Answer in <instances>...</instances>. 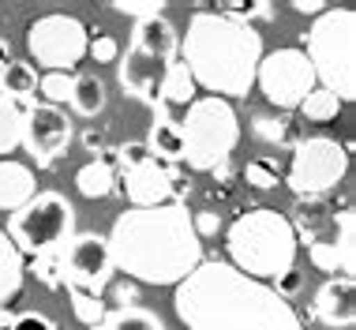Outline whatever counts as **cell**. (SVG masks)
<instances>
[{
    "label": "cell",
    "instance_id": "2e32d148",
    "mask_svg": "<svg viewBox=\"0 0 356 330\" xmlns=\"http://www.w3.org/2000/svg\"><path fill=\"white\" fill-rule=\"evenodd\" d=\"M147 154L161 165H177L184 162V135H180V120L169 116V105H154V124H150V135H147Z\"/></svg>",
    "mask_w": 356,
    "mask_h": 330
},
{
    "label": "cell",
    "instance_id": "f546056e",
    "mask_svg": "<svg viewBox=\"0 0 356 330\" xmlns=\"http://www.w3.org/2000/svg\"><path fill=\"white\" fill-rule=\"evenodd\" d=\"M113 8H117L120 15H131L136 23H143V19L161 15V8H165V4H161V0H117Z\"/></svg>",
    "mask_w": 356,
    "mask_h": 330
},
{
    "label": "cell",
    "instance_id": "3957f363",
    "mask_svg": "<svg viewBox=\"0 0 356 330\" xmlns=\"http://www.w3.org/2000/svg\"><path fill=\"white\" fill-rule=\"evenodd\" d=\"M195 86L214 98H244L255 86V72L263 61V34L252 23H240L221 12H195L188 19V34L180 38Z\"/></svg>",
    "mask_w": 356,
    "mask_h": 330
},
{
    "label": "cell",
    "instance_id": "836d02e7",
    "mask_svg": "<svg viewBox=\"0 0 356 330\" xmlns=\"http://www.w3.org/2000/svg\"><path fill=\"white\" fill-rule=\"evenodd\" d=\"M12 330H56V327H53V319H45L38 312H23V315H15Z\"/></svg>",
    "mask_w": 356,
    "mask_h": 330
},
{
    "label": "cell",
    "instance_id": "d6a6232c",
    "mask_svg": "<svg viewBox=\"0 0 356 330\" xmlns=\"http://www.w3.org/2000/svg\"><path fill=\"white\" fill-rule=\"evenodd\" d=\"M191 229H195V237H214V233L221 229V214L218 210H199V214H191Z\"/></svg>",
    "mask_w": 356,
    "mask_h": 330
},
{
    "label": "cell",
    "instance_id": "7c38bea8",
    "mask_svg": "<svg viewBox=\"0 0 356 330\" xmlns=\"http://www.w3.org/2000/svg\"><path fill=\"white\" fill-rule=\"evenodd\" d=\"M56 267H60V285L79 289V293H90V297H102L113 278L109 244L98 233H75L68 244L60 248Z\"/></svg>",
    "mask_w": 356,
    "mask_h": 330
},
{
    "label": "cell",
    "instance_id": "9c48e42d",
    "mask_svg": "<svg viewBox=\"0 0 356 330\" xmlns=\"http://www.w3.org/2000/svg\"><path fill=\"white\" fill-rule=\"evenodd\" d=\"M345 173H349V150L330 135H312V139H296L285 184L300 199H323L345 180Z\"/></svg>",
    "mask_w": 356,
    "mask_h": 330
},
{
    "label": "cell",
    "instance_id": "5b68a950",
    "mask_svg": "<svg viewBox=\"0 0 356 330\" xmlns=\"http://www.w3.org/2000/svg\"><path fill=\"white\" fill-rule=\"evenodd\" d=\"M307 42V64L315 72V83L323 91L338 94L341 102L356 98V12L353 8H330L319 12L312 31L304 34Z\"/></svg>",
    "mask_w": 356,
    "mask_h": 330
},
{
    "label": "cell",
    "instance_id": "8fae6325",
    "mask_svg": "<svg viewBox=\"0 0 356 330\" xmlns=\"http://www.w3.org/2000/svg\"><path fill=\"white\" fill-rule=\"evenodd\" d=\"M255 83L263 91V98L274 105V109H300V102L315 91V72L307 64L304 49H274V53H263L259 61V72H255Z\"/></svg>",
    "mask_w": 356,
    "mask_h": 330
},
{
    "label": "cell",
    "instance_id": "484cf974",
    "mask_svg": "<svg viewBox=\"0 0 356 330\" xmlns=\"http://www.w3.org/2000/svg\"><path fill=\"white\" fill-rule=\"evenodd\" d=\"M341 109H345V102L338 98V94L323 91V86H315V91L300 102V113L307 116V120H319V124H323V120H334Z\"/></svg>",
    "mask_w": 356,
    "mask_h": 330
},
{
    "label": "cell",
    "instance_id": "603a6c76",
    "mask_svg": "<svg viewBox=\"0 0 356 330\" xmlns=\"http://www.w3.org/2000/svg\"><path fill=\"white\" fill-rule=\"evenodd\" d=\"M68 102L79 116H98L105 109V83L98 79V75H75Z\"/></svg>",
    "mask_w": 356,
    "mask_h": 330
},
{
    "label": "cell",
    "instance_id": "30bf717a",
    "mask_svg": "<svg viewBox=\"0 0 356 330\" xmlns=\"http://www.w3.org/2000/svg\"><path fill=\"white\" fill-rule=\"evenodd\" d=\"M86 45H90L86 26L75 15H64V12H49V15L34 19L31 31H26V49L49 72H72L86 56Z\"/></svg>",
    "mask_w": 356,
    "mask_h": 330
},
{
    "label": "cell",
    "instance_id": "f35d334b",
    "mask_svg": "<svg viewBox=\"0 0 356 330\" xmlns=\"http://www.w3.org/2000/svg\"><path fill=\"white\" fill-rule=\"evenodd\" d=\"M86 147H90V150H98V147H102V135H94V132H86Z\"/></svg>",
    "mask_w": 356,
    "mask_h": 330
},
{
    "label": "cell",
    "instance_id": "ffe728a7",
    "mask_svg": "<svg viewBox=\"0 0 356 330\" xmlns=\"http://www.w3.org/2000/svg\"><path fill=\"white\" fill-rule=\"evenodd\" d=\"M158 102L161 105H191L195 102V79H191L184 61L169 64L165 79H161V86H158Z\"/></svg>",
    "mask_w": 356,
    "mask_h": 330
},
{
    "label": "cell",
    "instance_id": "e575fe53",
    "mask_svg": "<svg viewBox=\"0 0 356 330\" xmlns=\"http://www.w3.org/2000/svg\"><path fill=\"white\" fill-rule=\"evenodd\" d=\"M120 154V169H131V165H139L143 158H150L147 147H139V143H124V147H117Z\"/></svg>",
    "mask_w": 356,
    "mask_h": 330
},
{
    "label": "cell",
    "instance_id": "7a4b0ae2",
    "mask_svg": "<svg viewBox=\"0 0 356 330\" xmlns=\"http://www.w3.org/2000/svg\"><path fill=\"white\" fill-rule=\"evenodd\" d=\"M105 244L113 270L147 285H180L203 263V240L191 229V210L177 199L147 210H124L113 221Z\"/></svg>",
    "mask_w": 356,
    "mask_h": 330
},
{
    "label": "cell",
    "instance_id": "d590c367",
    "mask_svg": "<svg viewBox=\"0 0 356 330\" xmlns=\"http://www.w3.org/2000/svg\"><path fill=\"white\" fill-rule=\"evenodd\" d=\"M293 8L300 15H319L323 12V0H293Z\"/></svg>",
    "mask_w": 356,
    "mask_h": 330
},
{
    "label": "cell",
    "instance_id": "8992f818",
    "mask_svg": "<svg viewBox=\"0 0 356 330\" xmlns=\"http://www.w3.org/2000/svg\"><path fill=\"white\" fill-rule=\"evenodd\" d=\"M177 53H180L177 26L165 15L143 19V23H136V31H131V45L124 53V61L117 64L120 86L131 98L158 105V86L165 79L169 64L177 61Z\"/></svg>",
    "mask_w": 356,
    "mask_h": 330
},
{
    "label": "cell",
    "instance_id": "d6986e66",
    "mask_svg": "<svg viewBox=\"0 0 356 330\" xmlns=\"http://www.w3.org/2000/svg\"><path fill=\"white\" fill-rule=\"evenodd\" d=\"M23 278H26V259L19 256V248L8 240V233L0 229V308L12 297H19Z\"/></svg>",
    "mask_w": 356,
    "mask_h": 330
},
{
    "label": "cell",
    "instance_id": "4dcf8cb0",
    "mask_svg": "<svg viewBox=\"0 0 356 330\" xmlns=\"http://www.w3.org/2000/svg\"><path fill=\"white\" fill-rule=\"evenodd\" d=\"M31 274L42 281V285H49V289L60 285V267H56V256H38V259H31Z\"/></svg>",
    "mask_w": 356,
    "mask_h": 330
},
{
    "label": "cell",
    "instance_id": "277c9868",
    "mask_svg": "<svg viewBox=\"0 0 356 330\" xmlns=\"http://www.w3.org/2000/svg\"><path fill=\"white\" fill-rule=\"evenodd\" d=\"M225 248L229 259L240 274L266 281V278H282L296 267V251H300V240L293 233V221L285 214H277L270 207H259L240 214L225 233Z\"/></svg>",
    "mask_w": 356,
    "mask_h": 330
},
{
    "label": "cell",
    "instance_id": "83f0119b",
    "mask_svg": "<svg viewBox=\"0 0 356 330\" xmlns=\"http://www.w3.org/2000/svg\"><path fill=\"white\" fill-rule=\"evenodd\" d=\"M244 180L259 191H270L282 184V169H277V162H270V158H252L244 165Z\"/></svg>",
    "mask_w": 356,
    "mask_h": 330
},
{
    "label": "cell",
    "instance_id": "8d00e7d4",
    "mask_svg": "<svg viewBox=\"0 0 356 330\" xmlns=\"http://www.w3.org/2000/svg\"><path fill=\"white\" fill-rule=\"evenodd\" d=\"M12 61H15V56H12V45H8L4 38H0V72H4V68L12 64Z\"/></svg>",
    "mask_w": 356,
    "mask_h": 330
},
{
    "label": "cell",
    "instance_id": "74e56055",
    "mask_svg": "<svg viewBox=\"0 0 356 330\" xmlns=\"http://www.w3.org/2000/svg\"><path fill=\"white\" fill-rule=\"evenodd\" d=\"M12 327H15V315L8 308H0V330H12Z\"/></svg>",
    "mask_w": 356,
    "mask_h": 330
},
{
    "label": "cell",
    "instance_id": "ba28073f",
    "mask_svg": "<svg viewBox=\"0 0 356 330\" xmlns=\"http://www.w3.org/2000/svg\"><path fill=\"white\" fill-rule=\"evenodd\" d=\"M75 237V207L60 191H38L8 218V240L19 256H60V248Z\"/></svg>",
    "mask_w": 356,
    "mask_h": 330
},
{
    "label": "cell",
    "instance_id": "5bb4252c",
    "mask_svg": "<svg viewBox=\"0 0 356 330\" xmlns=\"http://www.w3.org/2000/svg\"><path fill=\"white\" fill-rule=\"evenodd\" d=\"M124 191H128L131 207L139 210L161 207V203H172V196H177V173L154 158H143L139 165L124 169Z\"/></svg>",
    "mask_w": 356,
    "mask_h": 330
},
{
    "label": "cell",
    "instance_id": "d4e9b609",
    "mask_svg": "<svg viewBox=\"0 0 356 330\" xmlns=\"http://www.w3.org/2000/svg\"><path fill=\"white\" fill-rule=\"evenodd\" d=\"M19 143H23V109L0 98V154H12Z\"/></svg>",
    "mask_w": 356,
    "mask_h": 330
},
{
    "label": "cell",
    "instance_id": "4316f807",
    "mask_svg": "<svg viewBox=\"0 0 356 330\" xmlns=\"http://www.w3.org/2000/svg\"><path fill=\"white\" fill-rule=\"evenodd\" d=\"M72 83H75L72 72H49V75L38 79V91H42L45 105H56V109H60V105L72 98Z\"/></svg>",
    "mask_w": 356,
    "mask_h": 330
},
{
    "label": "cell",
    "instance_id": "cb8c5ba5",
    "mask_svg": "<svg viewBox=\"0 0 356 330\" xmlns=\"http://www.w3.org/2000/svg\"><path fill=\"white\" fill-rule=\"evenodd\" d=\"M252 132L259 135V139H266V143H274V147H289L293 143L296 147V128H293V120H289L285 113H259L255 120H252Z\"/></svg>",
    "mask_w": 356,
    "mask_h": 330
},
{
    "label": "cell",
    "instance_id": "f1b7e54d",
    "mask_svg": "<svg viewBox=\"0 0 356 330\" xmlns=\"http://www.w3.org/2000/svg\"><path fill=\"white\" fill-rule=\"evenodd\" d=\"M68 297H72V308H75V319H79L83 327H98L102 319H105V300L102 297H90V293H79V289H68Z\"/></svg>",
    "mask_w": 356,
    "mask_h": 330
},
{
    "label": "cell",
    "instance_id": "1f68e13d",
    "mask_svg": "<svg viewBox=\"0 0 356 330\" xmlns=\"http://www.w3.org/2000/svg\"><path fill=\"white\" fill-rule=\"evenodd\" d=\"M86 56H94L98 64H113L120 56V45H117V38L113 34H98L90 45H86Z\"/></svg>",
    "mask_w": 356,
    "mask_h": 330
},
{
    "label": "cell",
    "instance_id": "ac0fdd59",
    "mask_svg": "<svg viewBox=\"0 0 356 330\" xmlns=\"http://www.w3.org/2000/svg\"><path fill=\"white\" fill-rule=\"evenodd\" d=\"M34 94H38V72H34V64H26V61H12L0 72V98H8V102H15L19 109H31L34 105Z\"/></svg>",
    "mask_w": 356,
    "mask_h": 330
},
{
    "label": "cell",
    "instance_id": "7402d4cb",
    "mask_svg": "<svg viewBox=\"0 0 356 330\" xmlns=\"http://www.w3.org/2000/svg\"><path fill=\"white\" fill-rule=\"evenodd\" d=\"M94 330H169V327L161 323L150 308L128 304V308H117V312H105V319Z\"/></svg>",
    "mask_w": 356,
    "mask_h": 330
},
{
    "label": "cell",
    "instance_id": "4fadbf2b",
    "mask_svg": "<svg viewBox=\"0 0 356 330\" xmlns=\"http://www.w3.org/2000/svg\"><path fill=\"white\" fill-rule=\"evenodd\" d=\"M72 116L56 105H31L23 109V143L26 154L38 162V169H49L64 150L72 147Z\"/></svg>",
    "mask_w": 356,
    "mask_h": 330
},
{
    "label": "cell",
    "instance_id": "e0dca14e",
    "mask_svg": "<svg viewBox=\"0 0 356 330\" xmlns=\"http://www.w3.org/2000/svg\"><path fill=\"white\" fill-rule=\"evenodd\" d=\"M34 196H38V184H34L31 165L0 158V210H12L15 214V210L26 207Z\"/></svg>",
    "mask_w": 356,
    "mask_h": 330
},
{
    "label": "cell",
    "instance_id": "44dd1931",
    "mask_svg": "<svg viewBox=\"0 0 356 330\" xmlns=\"http://www.w3.org/2000/svg\"><path fill=\"white\" fill-rule=\"evenodd\" d=\"M75 188L83 191L86 199H105V196H113L117 191V173H113V165L109 162H86L79 173H75Z\"/></svg>",
    "mask_w": 356,
    "mask_h": 330
},
{
    "label": "cell",
    "instance_id": "9a60e30c",
    "mask_svg": "<svg viewBox=\"0 0 356 330\" xmlns=\"http://www.w3.org/2000/svg\"><path fill=\"white\" fill-rule=\"evenodd\" d=\"M315 319L330 330H349L356 323V281L353 278H326L315 293Z\"/></svg>",
    "mask_w": 356,
    "mask_h": 330
},
{
    "label": "cell",
    "instance_id": "52a82bcc",
    "mask_svg": "<svg viewBox=\"0 0 356 330\" xmlns=\"http://www.w3.org/2000/svg\"><path fill=\"white\" fill-rule=\"evenodd\" d=\"M180 135H184V162L191 169H218L229 162V154L240 143L236 109L214 94L195 98L188 105V116L180 120Z\"/></svg>",
    "mask_w": 356,
    "mask_h": 330
},
{
    "label": "cell",
    "instance_id": "6da1fadb",
    "mask_svg": "<svg viewBox=\"0 0 356 330\" xmlns=\"http://www.w3.org/2000/svg\"><path fill=\"white\" fill-rule=\"evenodd\" d=\"M172 308L188 330H304L296 308L274 285L218 259H203L180 281Z\"/></svg>",
    "mask_w": 356,
    "mask_h": 330
}]
</instances>
